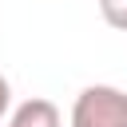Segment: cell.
Returning a JSON list of instances; mask_svg holds the SVG:
<instances>
[{"label":"cell","mask_w":127,"mask_h":127,"mask_svg":"<svg viewBox=\"0 0 127 127\" xmlns=\"http://www.w3.org/2000/svg\"><path fill=\"white\" fill-rule=\"evenodd\" d=\"M71 127H127V91L91 83L71 103Z\"/></svg>","instance_id":"1"},{"label":"cell","mask_w":127,"mask_h":127,"mask_svg":"<svg viewBox=\"0 0 127 127\" xmlns=\"http://www.w3.org/2000/svg\"><path fill=\"white\" fill-rule=\"evenodd\" d=\"M8 127H64V119H60V107H56L52 99L32 95V99H24V103L12 111V123H8Z\"/></svg>","instance_id":"2"},{"label":"cell","mask_w":127,"mask_h":127,"mask_svg":"<svg viewBox=\"0 0 127 127\" xmlns=\"http://www.w3.org/2000/svg\"><path fill=\"white\" fill-rule=\"evenodd\" d=\"M99 16L107 20V28L127 32V0H99Z\"/></svg>","instance_id":"3"},{"label":"cell","mask_w":127,"mask_h":127,"mask_svg":"<svg viewBox=\"0 0 127 127\" xmlns=\"http://www.w3.org/2000/svg\"><path fill=\"white\" fill-rule=\"evenodd\" d=\"M8 107H12V87H8V79H4V71H0V119L8 115Z\"/></svg>","instance_id":"4"}]
</instances>
